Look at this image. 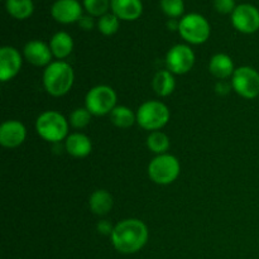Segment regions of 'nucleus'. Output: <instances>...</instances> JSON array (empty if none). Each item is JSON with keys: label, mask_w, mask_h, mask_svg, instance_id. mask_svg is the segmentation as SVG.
Returning <instances> with one entry per match:
<instances>
[{"label": "nucleus", "mask_w": 259, "mask_h": 259, "mask_svg": "<svg viewBox=\"0 0 259 259\" xmlns=\"http://www.w3.org/2000/svg\"><path fill=\"white\" fill-rule=\"evenodd\" d=\"M148 240V228L139 219H125L114 227L111 243L118 252L132 254L146 245Z\"/></svg>", "instance_id": "obj_1"}, {"label": "nucleus", "mask_w": 259, "mask_h": 259, "mask_svg": "<svg viewBox=\"0 0 259 259\" xmlns=\"http://www.w3.org/2000/svg\"><path fill=\"white\" fill-rule=\"evenodd\" d=\"M75 81V72L70 63L65 61H53L43 72V86L50 95L63 96L71 90Z\"/></svg>", "instance_id": "obj_2"}, {"label": "nucleus", "mask_w": 259, "mask_h": 259, "mask_svg": "<svg viewBox=\"0 0 259 259\" xmlns=\"http://www.w3.org/2000/svg\"><path fill=\"white\" fill-rule=\"evenodd\" d=\"M68 125L70 123L62 114L55 110H48L37 118L35 131L40 138L56 144L67 138Z\"/></svg>", "instance_id": "obj_3"}, {"label": "nucleus", "mask_w": 259, "mask_h": 259, "mask_svg": "<svg viewBox=\"0 0 259 259\" xmlns=\"http://www.w3.org/2000/svg\"><path fill=\"white\" fill-rule=\"evenodd\" d=\"M136 114L138 125L149 132H156L163 128L171 116L166 104L157 100H148L143 103Z\"/></svg>", "instance_id": "obj_4"}, {"label": "nucleus", "mask_w": 259, "mask_h": 259, "mask_svg": "<svg viewBox=\"0 0 259 259\" xmlns=\"http://www.w3.org/2000/svg\"><path fill=\"white\" fill-rule=\"evenodd\" d=\"M181 172L179 159L168 153L158 154L148 164V176L154 184L169 185L177 180Z\"/></svg>", "instance_id": "obj_5"}, {"label": "nucleus", "mask_w": 259, "mask_h": 259, "mask_svg": "<svg viewBox=\"0 0 259 259\" xmlns=\"http://www.w3.org/2000/svg\"><path fill=\"white\" fill-rule=\"evenodd\" d=\"M179 33L186 42L191 45H202L206 42L211 33L209 22L199 13H190L180 20Z\"/></svg>", "instance_id": "obj_6"}, {"label": "nucleus", "mask_w": 259, "mask_h": 259, "mask_svg": "<svg viewBox=\"0 0 259 259\" xmlns=\"http://www.w3.org/2000/svg\"><path fill=\"white\" fill-rule=\"evenodd\" d=\"M115 90L108 85H98L88 91L85 98V108L93 115L101 116L110 114L116 106Z\"/></svg>", "instance_id": "obj_7"}, {"label": "nucleus", "mask_w": 259, "mask_h": 259, "mask_svg": "<svg viewBox=\"0 0 259 259\" xmlns=\"http://www.w3.org/2000/svg\"><path fill=\"white\" fill-rule=\"evenodd\" d=\"M233 90L244 99H254L259 95V72L250 66L237 68L232 76Z\"/></svg>", "instance_id": "obj_8"}, {"label": "nucleus", "mask_w": 259, "mask_h": 259, "mask_svg": "<svg viewBox=\"0 0 259 259\" xmlns=\"http://www.w3.org/2000/svg\"><path fill=\"white\" fill-rule=\"evenodd\" d=\"M195 65V53L187 45H176L169 48L166 55L167 70L174 75H185Z\"/></svg>", "instance_id": "obj_9"}, {"label": "nucleus", "mask_w": 259, "mask_h": 259, "mask_svg": "<svg viewBox=\"0 0 259 259\" xmlns=\"http://www.w3.org/2000/svg\"><path fill=\"white\" fill-rule=\"evenodd\" d=\"M232 23L237 30L244 34H252L259 29V10L252 4L237 5L232 13Z\"/></svg>", "instance_id": "obj_10"}, {"label": "nucleus", "mask_w": 259, "mask_h": 259, "mask_svg": "<svg viewBox=\"0 0 259 259\" xmlns=\"http://www.w3.org/2000/svg\"><path fill=\"white\" fill-rule=\"evenodd\" d=\"M22 56L17 48L4 46L0 50V80L3 82L12 80L22 68Z\"/></svg>", "instance_id": "obj_11"}, {"label": "nucleus", "mask_w": 259, "mask_h": 259, "mask_svg": "<svg viewBox=\"0 0 259 259\" xmlns=\"http://www.w3.org/2000/svg\"><path fill=\"white\" fill-rule=\"evenodd\" d=\"M53 19L62 24H71L82 17V7L78 0H56L51 8Z\"/></svg>", "instance_id": "obj_12"}, {"label": "nucleus", "mask_w": 259, "mask_h": 259, "mask_svg": "<svg viewBox=\"0 0 259 259\" xmlns=\"http://www.w3.org/2000/svg\"><path fill=\"white\" fill-rule=\"evenodd\" d=\"M27 129L19 120H7L0 126V144L5 148H17L24 143Z\"/></svg>", "instance_id": "obj_13"}, {"label": "nucleus", "mask_w": 259, "mask_h": 259, "mask_svg": "<svg viewBox=\"0 0 259 259\" xmlns=\"http://www.w3.org/2000/svg\"><path fill=\"white\" fill-rule=\"evenodd\" d=\"M23 55L28 62L37 67H42V66L47 67L52 62L53 57L50 45L38 39L29 40L23 48Z\"/></svg>", "instance_id": "obj_14"}, {"label": "nucleus", "mask_w": 259, "mask_h": 259, "mask_svg": "<svg viewBox=\"0 0 259 259\" xmlns=\"http://www.w3.org/2000/svg\"><path fill=\"white\" fill-rule=\"evenodd\" d=\"M110 8L120 20H136L143 13L142 0H111Z\"/></svg>", "instance_id": "obj_15"}, {"label": "nucleus", "mask_w": 259, "mask_h": 259, "mask_svg": "<svg viewBox=\"0 0 259 259\" xmlns=\"http://www.w3.org/2000/svg\"><path fill=\"white\" fill-rule=\"evenodd\" d=\"M65 149L75 158H85L93 151V143L86 134L76 132L65 139Z\"/></svg>", "instance_id": "obj_16"}, {"label": "nucleus", "mask_w": 259, "mask_h": 259, "mask_svg": "<svg viewBox=\"0 0 259 259\" xmlns=\"http://www.w3.org/2000/svg\"><path fill=\"white\" fill-rule=\"evenodd\" d=\"M237 68L234 67L232 57L225 53H217L210 58L209 71L212 76H215L219 80H227L232 77L233 73Z\"/></svg>", "instance_id": "obj_17"}, {"label": "nucleus", "mask_w": 259, "mask_h": 259, "mask_svg": "<svg viewBox=\"0 0 259 259\" xmlns=\"http://www.w3.org/2000/svg\"><path fill=\"white\" fill-rule=\"evenodd\" d=\"M114 199L109 191L104 189L95 190L89 199V206L95 215L104 217L113 209Z\"/></svg>", "instance_id": "obj_18"}, {"label": "nucleus", "mask_w": 259, "mask_h": 259, "mask_svg": "<svg viewBox=\"0 0 259 259\" xmlns=\"http://www.w3.org/2000/svg\"><path fill=\"white\" fill-rule=\"evenodd\" d=\"M50 47L52 51V55L58 60L63 61V58L68 57L73 50V39L67 32L55 33L50 40Z\"/></svg>", "instance_id": "obj_19"}, {"label": "nucleus", "mask_w": 259, "mask_h": 259, "mask_svg": "<svg viewBox=\"0 0 259 259\" xmlns=\"http://www.w3.org/2000/svg\"><path fill=\"white\" fill-rule=\"evenodd\" d=\"M152 88L158 96H162V98L169 96L176 88L174 73L168 70L158 71L152 80Z\"/></svg>", "instance_id": "obj_20"}, {"label": "nucleus", "mask_w": 259, "mask_h": 259, "mask_svg": "<svg viewBox=\"0 0 259 259\" xmlns=\"http://www.w3.org/2000/svg\"><path fill=\"white\" fill-rule=\"evenodd\" d=\"M7 12L15 19H27L34 12L33 0H5Z\"/></svg>", "instance_id": "obj_21"}, {"label": "nucleus", "mask_w": 259, "mask_h": 259, "mask_svg": "<svg viewBox=\"0 0 259 259\" xmlns=\"http://www.w3.org/2000/svg\"><path fill=\"white\" fill-rule=\"evenodd\" d=\"M110 120L118 128L126 129L137 123V114H134L128 106L116 105L110 113Z\"/></svg>", "instance_id": "obj_22"}, {"label": "nucleus", "mask_w": 259, "mask_h": 259, "mask_svg": "<svg viewBox=\"0 0 259 259\" xmlns=\"http://www.w3.org/2000/svg\"><path fill=\"white\" fill-rule=\"evenodd\" d=\"M169 138L167 137V134H164L163 132L156 131L151 132L148 137H147V147L151 152L158 154H164L167 153L169 148Z\"/></svg>", "instance_id": "obj_23"}, {"label": "nucleus", "mask_w": 259, "mask_h": 259, "mask_svg": "<svg viewBox=\"0 0 259 259\" xmlns=\"http://www.w3.org/2000/svg\"><path fill=\"white\" fill-rule=\"evenodd\" d=\"M96 25H98V29L100 30V33H103L104 35H113L119 30L120 19L114 13H106L103 17L99 18Z\"/></svg>", "instance_id": "obj_24"}, {"label": "nucleus", "mask_w": 259, "mask_h": 259, "mask_svg": "<svg viewBox=\"0 0 259 259\" xmlns=\"http://www.w3.org/2000/svg\"><path fill=\"white\" fill-rule=\"evenodd\" d=\"M91 116H93V114L86 108H77L70 114L68 123L75 129H83L90 124Z\"/></svg>", "instance_id": "obj_25"}, {"label": "nucleus", "mask_w": 259, "mask_h": 259, "mask_svg": "<svg viewBox=\"0 0 259 259\" xmlns=\"http://www.w3.org/2000/svg\"><path fill=\"white\" fill-rule=\"evenodd\" d=\"M111 0H83V8L91 17H103L110 8Z\"/></svg>", "instance_id": "obj_26"}, {"label": "nucleus", "mask_w": 259, "mask_h": 259, "mask_svg": "<svg viewBox=\"0 0 259 259\" xmlns=\"http://www.w3.org/2000/svg\"><path fill=\"white\" fill-rule=\"evenodd\" d=\"M161 9L171 19L181 17L185 12L184 0H161Z\"/></svg>", "instance_id": "obj_27"}, {"label": "nucleus", "mask_w": 259, "mask_h": 259, "mask_svg": "<svg viewBox=\"0 0 259 259\" xmlns=\"http://www.w3.org/2000/svg\"><path fill=\"white\" fill-rule=\"evenodd\" d=\"M214 8L220 14H232L235 10V0H214Z\"/></svg>", "instance_id": "obj_28"}, {"label": "nucleus", "mask_w": 259, "mask_h": 259, "mask_svg": "<svg viewBox=\"0 0 259 259\" xmlns=\"http://www.w3.org/2000/svg\"><path fill=\"white\" fill-rule=\"evenodd\" d=\"M232 82H227V80H219L215 85V93L220 96H225L232 91Z\"/></svg>", "instance_id": "obj_29"}, {"label": "nucleus", "mask_w": 259, "mask_h": 259, "mask_svg": "<svg viewBox=\"0 0 259 259\" xmlns=\"http://www.w3.org/2000/svg\"><path fill=\"white\" fill-rule=\"evenodd\" d=\"M96 229H98V232L100 233V234L110 235L111 237V233H113L114 227L108 222V220H101V222H99L98 225H96Z\"/></svg>", "instance_id": "obj_30"}, {"label": "nucleus", "mask_w": 259, "mask_h": 259, "mask_svg": "<svg viewBox=\"0 0 259 259\" xmlns=\"http://www.w3.org/2000/svg\"><path fill=\"white\" fill-rule=\"evenodd\" d=\"M78 25H80V28H82L83 30H90L93 29L94 25H95V23H94V19L91 15H82V17L80 18V20H78Z\"/></svg>", "instance_id": "obj_31"}, {"label": "nucleus", "mask_w": 259, "mask_h": 259, "mask_svg": "<svg viewBox=\"0 0 259 259\" xmlns=\"http://www.w3.org/2000/svg\"><path fill=\"white\" fill-rule=\"evenodd\" d=\"M167 27H168V29H171V30H179L180 20L169 19L168 22H167Z\"/></svg>", "instance_id": "obj_32"}]
</instances>
